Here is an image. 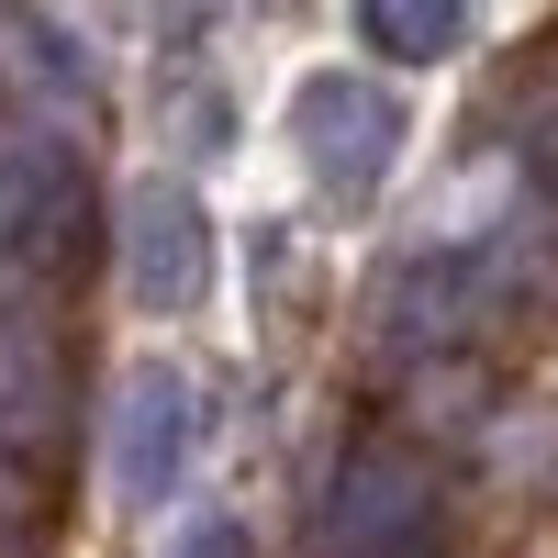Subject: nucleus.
I'll use <instances>...</instances> for the list:
<instances>
[{
	"label": "nucleus",
	"mask_w": 558,
	"mask_h": 558,
	"mask_svg": "<svg viewBox=\"0 0 558 558\" xmlns=\"http://www.w3.org/2000/svg\"><path fill=\"white\" fill-rule=\"evenodd\" d=\"M213 279V223L179 179H134L123 191V291L146 313H191Z\"/></svg>",
	"instance_id": "obj_5"
},
{
	"label": "nucleus",
	"mask_w": 558,
	"mask_h": 558,
	"mask_svg": "<svg viewBox=\"0 0 558 558\" xmlns=\"http://www.w3.org/2000/svg\"><path fill=\"white\" fill-rule=\"evenodd\" d=\"M291 134H302V168H313L324 202H368L402 168V89L357 78V68H324V78H302Z\"/></svg>",
	"instance_id": "obj_1"
},
{
	"label": "nucleus",
	"mask_w": 558,
	"mask_h": 558,
	"mask_svg": "<svg viewBox=\"0 0 558 558\" xmlns=\"http://www.w3.org/2000/svg\"><path fill=\"white\" fill-rule=\"evenodd\" d=\"M0 558H34V481L0 458Z\"/></svg>",
	"instance_id": "obj_9"
},
{
	"label": "nucleus",
	"mask_w": 558,
	"mask_h": 558,
	"mask_svg": "<svg viewBox=\"0 0 558 558\" xmlns=\"http://www.w3.org/2000/svg\"><path fill=\"white\" fill-rule=\"evenodd\" d=\"M436 514H447L436 502V458L368 436L336 470V492H324V558H413L436 536Z\"/></svg>",
	"instance_id": "obj_2"
},
{
	"label": "nucleus",
	"mask_w": 558,
	"mask_h": 558,
	"mask_svg": "<svg viewBox=\"0 0 558 558\" xmlns=\"http://www.w3.org/2000/svg\"><path fill=\"white\" fill-rule=\"evenodd\" d=\"M492 302H502L492 246H425V257H402L391 291H380V347L391 357H447V347H470L492 324Z\"/></svg>",
	"instance_id": "obj_4"
},
{
	"label": "nucleus",
	"mask_w": 558,
	"mask_h": 558,
	"mask_svg": "<svg viewBox=\"0 0 558 558\" xmlns=\"http://www.w3.org/2000/svg\"><path fill=\"white\" fill-rule=\"evenodd\" d=\"M68 436V357L34 313H0V458H45Z\"/></svg>",
	"instance_id": "obj_7"
},
{
	"label": "nucleus",
	"mask_w": 558,
	"mask_h": 558,
	"mask_svg": "<svg viewBox=\"0 0 558 558\" xmlns=\"http://www.w3.org/2000/svg\"><path fill=\"white\" fill-rule=\"evenodd\" d=\"M78 235H89L78 146L45 123H12L0 134V268H68Z\"/></svg>",
	"instance_id": "obj_3"
},
{
	"label": "nucleus",
	"mask_w": 558,
	"mask_h": 558,
	"mask_svg": "<svg viewBox=\"0 0 558 558\" xmlns=\"http://www.w3.org/2000/svg\"><path fill=\"white\" fill-rule=\"evenodd\" d=\"M357 34L380 45V57H458V45H470V12H447V0H368L357 12Z\"/></svg>",
	"instance_id": "obj_8"
},
{
	"label": "nucleus",
	"mask_w": 558,
	"mask_h": 558,
	"mask_svg": "<svg viewBox=\"0 0 558 558\" xmlns=\"http://www.w3.org/2000/svg\"><path fill=\"white\" fill-rule=\"evenodd\" d=\"M179 558H246V536H235V525H191V547H179Z\"/></svg>",
	"instance_id": "obj_10"
},
{
	"label": "nucleus",
	"mask_w": 558,
	"mask_h": 558,
	"mask_svg": "<svg viewBox=\"0 0 558 558\" xmlns=\"http://www.w3.org/2000/svg\"><path fill=\"white\" fill-rule=\"evenodd\" d=\"M191 380L179 368H134V380L112 391V492L123 502H168L179 470H191Z\"/></svg>",
	"instance_id": "obj_6"
}]
</instances>
